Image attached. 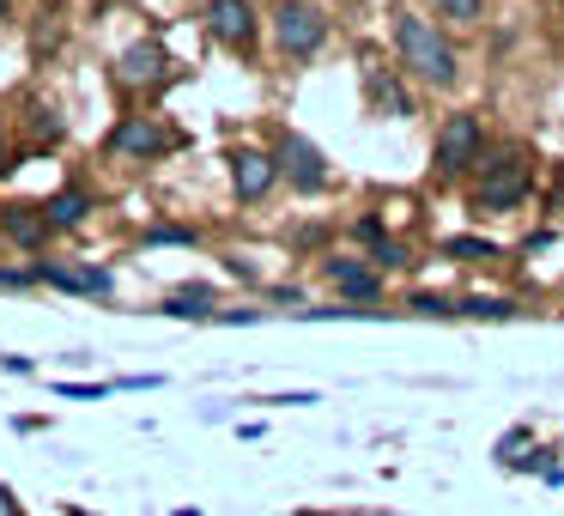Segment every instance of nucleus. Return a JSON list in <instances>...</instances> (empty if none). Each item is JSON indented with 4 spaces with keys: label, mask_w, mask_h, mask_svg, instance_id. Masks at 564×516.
<instances>
[{
    "label": "nucleus",
    "mask_w": 564,
    "mask_h": 516,
    "mask_svg": "<svg viewBox=\"0 0 564 516\" xmlns=\"http://www.w3.org/2000/svg\"><path fill=\"white\" fill-rule=\"evenodd\" d=\"M0 237H7V249H19V256H31V261L50 256V244H55V232H50L37 201H0Z\"/></svg>",
    "instance_id": "nucleus-12"
},
{
    "label": "nucleus",
    "mask_w": 564,
    "mask_h": 516,
    "mask_svg": "<svg viewBox=\"0 0 564 516\" xmlns=\"http://www.w3.org/2000/svg\"><path fill=\"white\" fill-rule=\"evenodd\" d=\"M159 86H171V50H164V37L128 43V50L116 55V92L147 98V92H159Z\"/></svg>",
    "instance_id": "nucleus-10"
},
{
    "label": "nucleus",
    "mask_w": 564,
    "mask_h": 516,
    "mask_svg": "<svg viewBox=\"0 0 564 516\" xmlns=\"http://www.w3.org/2000/svg\"><path fill=\"white\" fill-rule=\"evenodd\" d=\"M183 147V135L176 128H164L159 116H116L110 122V135H104V159H116V164H159V159H171V152Z\"/></svg>",
    "instance_id": "nucleus-6"
},
{
    "label": "nucleus",
    "mask_w": 564,
    "mask_h": 516,
    "mask_svg": "<svg viewBox=\"0 0 564 516\" xmlns=\"http://www.w3.org/2000/svg\"><path fill=\"white\" fill-rule=\"evenodd\" d=\"M334 25L316 0H280L273 7V50H280L285 67H310L322 50H328Z\"/></svg>",
    "instance_id": "nucleus-4"
},
{
    "label": "nucleus",
    "mask_w": 564,
    "mask_h": 516,
    "mask_svg": "<svg viewBox=\"0 0 564 516\" xmlns=\"http://www.w3.org/2000/svg\"><path fill=\"white\" fill-rule=\"evenodd\" d=\"M528 443H534V431H528V426H510L498 443H491V467H503V474H510V462L528 450Z\"/></svg>",
    "instance_id": "nucleus-25"
},
{
    "label": "nucleus",
    "mask_w": 564,
    "mask_h": 516,
    "mask_svg": "<svg viewBox=\"0 0 564 516\" xmlns=\"http://www.w3.org/2000/svg\"><path fill=\"white\" fill-rule=\"evenodd\" d=\"M431 13L467 31V25H479V19H486V0H431Z\"/></svg>",
    "instance_id": "nucleus-24"
},
{
    "label": "nucleus",
    "mask_w": 564,
    "mask_h": 516,
    "mask_svg": "<svg viewBox=\"0 0 564 516\" xmlns=\"http://www.w3.org/2000/svg\"><path fill=\"white\" fill-rule=\"evenodd\" d=\"M546 486H552V492H558V486H564V467H552V474H546Z\"/></svg>",
    "instance_id": "nucleus-34"
},
{
    "label": "nucleus",
    "mask_w": 564,
    "mask_h": 516,
    "mask_svg": "<svg viewBox=\"0 0 564 516\" xmlns=\"http://www.w3.org/2000/svg\"><path fill=\"white\" fill-rule=\"evenodd\" d=\"M0 292H37V280H31V268H25V261H13V268L0 261Z\"/></svg>",
    "instance_id": "nucleus-27"
},
{
    "label": "nucleus",
    "mask_w": 564,
    "mask_h": 516,
    "mask_svg": "<svg viewBox=\"0 0 564 516\" xmlns=\"http://www.w3.org/2000/svg\"><path fill=\"white\" fill-rule=\"evenodd\" d=\"M219 310L225 304H219V286L213 280H183L159 298V316H176V322H213Z\"/></svg>",
    "instance_id": "nucleus-14"
},
{
    "label": "nucleus",
    "mask_w": 564,
    "mask_h": 516,
    "mask_svg": "<svg viewBox=\"0 0 564 516\" xmlns=\"http://www.w3.org/2000/svg\"><path fill=\"white\" fill-rule=\"evenodd\" d=\"M437 256L455 261V268H498V261H510V249L491 244V237H443Z\"/></svg>",
    "instance_id": "nucleus-16"
},
{
    "label": "nucleus",
    "mask_w": 564,
    "mask_h": 516,
    "mask_svg": "<svg viewBox=\"0 0 564 516\" xmlns=\"http://www.w3.org/2000/svg\"><path fill=\"white\" fill-rule=\"evenodd\" d=\"M31 268V280L37 286H50V292H62V298H116V268L110 261H55V256H37V261H25Z\"/></svg>",
    "instance_id": "nucleus-7"
},
{
    "label": "nucleus",
    "mask_w": 564,
    "mask_h": 516,
    "mask_svg": "<svg viewBox=\"0 0 564 516\" xmlns=\"http://www.w3.org/2000/svg\"><path fill=\"white\" fill-rule=\"evenodd\" d=\"M225 273H231V280H243V286H256L261 273L249 268V256H225Z\"/></svg>",
    "instance_id": "nucleus-31"
},
{
    "label": "nucleus",
    "mask_w": 564,
    "mask_h": 516,
    "mask_svg": "<svg viewBox=\"0 0 564 516\" xmlns=\"http://www.w3.org/2000/svg\"><path fill=\"white\" fill-rule=\"evenodd\" d=\"M382 237H389V225L377 219V213H365V219H352V244H365V249H377Z\"/></svg>",
    "instance_id": "nucleus-28"
},
{
    "label": "nucleus",
    "mask_w": 564,
    "mask_h": 516,
    "mask_svg": "<svg viewBox=\"0 0 564 516\" xmlns=\"http://www.w3.org/2000/svg\"><path fill=\"white\" fill-rule=\"evenodd\" d=\"M0 256H7V237H0Z\"/></svg>",
    "instance_id": "nucleus-37"
},
{
    "label": "nucleus",
    "mask_w": 564,
    "mask_h": 516,
    "mask_svg": "<svg viewBox=\"0 0 564 516\" xmlns=\"http://www.w3.org/2000/svg\"><path fill=\"white\" fill-rule=\"evenodd\" d=\"M13 171H19V140H13V128L0 122V183H7Z\"/></svg>",
    "instance_id": "nucleus-29"
},
{
    "label": "nucleus",
    "mask_w": 564,
    "mask_h": 516,
    "mask_svg": "<svg viewBox=\"0 0 564 516\" xmlns=\"http://www.w3.org/2000/svg\"><path fill=\"white\" fill-rule=\"evenodd\" d=\"M558 443H552V438H534V443H528V450L522 455H516V462H510V474H528V480H546L552 474V467H558Z\"/></svg>",
    "instance_id": "nucleus-21"
},
{
    "label": "nucleus",
    "mask_w": 564,
    "mask_h": 516,
    "mask_svg": "<svg viewBox=\"0 0 564 516\" xmlns=\"http://www.w3.org/2000/svg\"><path fill=\"white\" fill-rule=\"evenodd\" d=\"M62 401H110L116 395V377H98V383H74V377H62V383H50Z\"/></svg>",
    "instance_id": "nucleus-23"
},
{
    "label": "nucleus",
    "mask_w": 564,
    "mask_h": 516,
    "mask_svg": "<svg viewBox=\"0 0 564 516\" xmlns=\"http://www.w3.org/2000/svg\"><path fill=\"white\" fill-rule=\"evenodd\" d=\"M37 207H43V219H50V232L67 237V232H79V225L98 213V195H91L86 183H67V189H55L50 201H37Z\"/></svg>",
    "instance_id": "nucleus-15"
},
{
    "label": "nucleus",
    "mask_w": 564,
    "mask_h": 516,
    "mask_svg": "<svg viewBox=\"0 0 564 516\" xmlns=\"http://www.w3.org/2000/svg\"><path fill=\"white\" fill-rule=\"evenodd\" d=\"M0 370H7V377H37V365H31L25 353H0Z\"/></svg>",
    "instance_id": "nucleus-30"
},
{
    "label": "nucleus",
    "mask_w": 564,
    "mask_h": 516,
    "mask_svg": "<svg viewBox=\"0 0 564 516\" xmlns=\"http://www.w3.org/2000/svg\"><path fill=\"white\" fill-rule=\"evenodd\" d=\"M207 31L219 50L231 55H256L261 43V13L249 7V0H207Z\"/></svg>",
    "instance_id": "nucleus-11"
},
{
    "label": "nucleus",
    "mask_w": 564,
    "mask_h": 516,
    "mask_svg": "<svg viewBox=\"0 0 564 516\" xmlns=\"http://www.w3.org/2000/svg\"><path fill=\"white\" fill-rule=\"evenodd\" d=\"M273 159H280V176H285L292 195H322V189L334 183L328 152H322L310 135H297V128H273Z\"/></svg>",
    "instance_id": "nucleus-8"
},
{
    "label": "nucleus",
    "mask_w": 564,
    "mask_h": 516,
    "mask_svg": "<svg viewBox=\"0 0 564 516\" xmlns=\"http://www.w3.org/2000/svg\"><path fill=\"white\" fill-rule=\"evenodd\" d=\"M389 43H394V62H401V74L413 79V86L437 92V98H449V92L462 86V50L449 43V31H443L437 19L401 7L394 25H389Z\"/></svg>",
    "instance_id": "nucleus-1"
},
{
    "label": "nucleus",
    "mask_w": 564,
    "mask_h": 516,
    "mask_svg": "<svg viewBox=\"0 0 564 516\" xmlns=\"http://www.w3.org/2000/svg\"><path fill=\"white\" fill-rule=\"evenodd\" d=\"M176 516H200V504H176Z\"/></svg>",
    "instance_id": "nucleus-35"
},
{
    "label": "nucleus",
    "mask_w": 564,
    "mask_h": 516,
    "mask_svg": "<svg viewBox=\"0 0 564 516\" xmlns=\"http://www.w3.org/2000/svg\"><path fill=\"white\" fill-rule=\"evenodd\" d=\"M268 304H304V286H268Z\"/></svg>",
    "instance_id": "nucleus-32"
},
{
    "label": "nucleus",
    "mask_w": 564,
    "mask_h": 516,
    "mask_svg": "<svg viewBox=\"0 0 564 516\" xmlns=\"http://www.w3.org/2000/svg\"><path fill=\"white\" fill-rule=\"evenodd\" d=\"M225 176H231L237 207H261V201H268L273 189H285L273 147H225Z\"/></svg>",
    "instance_id": "nucleus-9"
},
{
    "label": "nucleus",
    "mask_w": 564,
    "mask_h": 516,
    "mask_svg": "<svg viewBox=\"0 0 564 516\" xmlns=\"http://www.w3.org/2000/svg\"><path fill=\"white\" fill-rule=\"evenodd\" d=\"M62 116L50 110V104H37V110L25 116V152H50V147H62Z\"/></svg>",
    "instance_id": "nucleus-18"
},
{
    "label": "nucleus",
    "mask_w": 564,
    "mask_h": 516,
    "mask_svg": "<svg viewBox=\"0 0 564 516\" xmlns=\"http://www.w3.org/2000/svg\"><path fill=\"white\" fill-rule=\"evenodd\" d=\"M455 310H462V322H516V316H522V298H503V292H455Z\"/></svg>",
    "instance_id": "nucleus-17"
},
{
    "label": "nucleus",
    "mask_w": 564,
    "mask_h": 516,
    "mask_svg": "<svg viewBox=\"0 0 564 516\" xmlns=\"http://www.w3.org/2000/svg\"><path fill=\"white\" fill-rule=\"evenodd\" d=\"M140 244H147V249H195L200 232H195V225H183V219H152L147 232H140Z\"/></svg>",
    "instance_id": "nucleus-19"
},
{
    "label": "nucleus",
    "mask_w": 564,
    "mask_h": 516,
    "mask_svg": "<svg viewBox=\"0 0 564 516\" xmlns=\"http://www.w3.org/2000/svg\"><path fill=\"white\" fill-rule=\"evenodd\" d=\"M7 19H13V0H0V25H7Z\"/></svg>",
    "instance_id": "nucleus-36"
},
{
    "label": "nucleus",
    "mask_w": 564,
    "mask_h": 516,
    "mask_svg": "<svg viewBox=\"0 0 564 516\" xmlns=\"http://www.w3.org/2000/svg\"><path fill=\"white\" fill-rule=\"evenodd\" d=\"M486 152V116L479 110H449L437 122V140H431V183H467V171Z\"/></svg>",
    "instance_id": "nucleus-3"
},
{
    "label": "nucleus",
    "mask_w": 564,
    "mask_h": 516,
    "mask_svg": "<svg viewBox=\"0 0 564 516\" xmlns=\"http://www.w3.org/2000/svg\"><path fill=\"white\" fill-rule=\"evenodd\" d=\"M401 316H425V322H462L449 292H406L401 298Z\"/></svg>",
    "instance_id": "nucleus-20"
},
{
    "label": "nucleus",
    "mask_w": 564,
    "mask_h": 516,
    "mask_svg": "<svg viewBox=\"0 0 564 516\" xmlns=\"http://www.w3.org/2000/svg\"><path fill=\"white\" fill-rule=\"evenodd\" d=\"M365 104H370V116H382V122H401V116H413V79H406L401 67L370 62L365 67Z\"/></svg>",
    "instance_id": "nucleus-13"
},
{
    "label": "nucleus",
    "mask_w": 564,
    "mask_h": 516,
    "mask_svg": "<svg viewBox=\"0 0 564 516\" xmlns=\"http://www.w3.org/2000/svg\"><path fill=\"white\" fill-rule=\"evenodd\" d=\"M237 438L256 443V438H268V426H261V419H243V426H237Z\"/></svg>",
    "instance_id": "nucleus-33"
},
{
    "label": "nucleus",
    "mask_w": 564,
    "mask_h": 516,
    "mask_svg": "<svg viewBox=\"0 0 564 516\" xmlns=\"http://www.w3.org/2000/svg\"><path fill=\"white\" fill-rule=\"evenodd\" d=\"M370 261H377V273H413L419 268V256H413V244H401V237H382L377 249H365Z\"/></svg>",
    "instance_id": "nucleus-22"
},
{
    "label": "nucleus",
    "mask_w": 564,
    "mask_h": 516,
    "mask_svg": "<svg viewBox=\"0 0 564 516\" xmlns=\"http://www.w3.org/2000/svg\"><path fill=\"white\" fill-rule=\"evenodd\" d=\"M213 322H219V329H256V322H268V310H256V304H225Z\"/></svg>",
    "instance_id": "nucleus-26"
},
{
    "label": "nucleus",
    "mask_w": 564,
    "mask_h": 516,
    "mask_svg": "<svg viewBox=\"0 0 564 516\" xmlns=\"http://www.w3.org/2000/svg\"><path fill=\"white\" fill-rule=\"evenodd\" d=\"M534 195V152L522 140H503V147H486L479 164L467 171V213L474 219H503L522 201Z\"/></svg>",
    "instance_id": "nucleus-2"
},
{
    "label": "nucleus",
    "mask_w": 564,
    "mask_h": 516,
    "mask_svg": "<svg viewBox=\"0 0 564 516\" xmlns=\"http://www.w3.org/2000/svg\"><path fill=\"white\" fill-rule=\"evenodd\" d=\"M316 273L334 286L340 304H358V310H377V316H394L389 310V273H377L370 256H352V249H328L316 261Z\"/></svg>",
    "instance_id": "nucleus-5"
}]
</instances>
